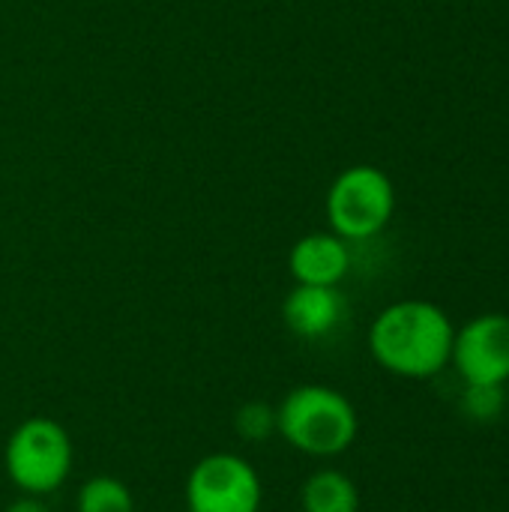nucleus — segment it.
Masks as SVG:
<instances>
[{
	"label": "nucleus",
	"instance_id": "4",
	"mask_svg": "<svg viewBox=\"0 0 509 512\" xmlns=\"http://www.w3.org/2000/svg\"><path fill=\"white\" fill-rule=\"evenodd\" d=\"M324 210L342 240H372L396 213V186L375 165H351L330 183Z\"/></svg>",
	"mask_w": 509,
	"mask_h": 512
},
{
	"label": "nucleus",
	"instance_id": "2",
	"mask_svg": "<svg viewBox=\"0 0 509 512\" xmlns=\"http://www.w3.org/2000/svg\"><path fill=\"white\" fill-rule=\"evenodd\" d=\"M276 435L303 456L333 459L354 447L360 417L342 390L327 384H300L276 405Z\"/></svg>",
	"mask_w": 509,
	"mask_h": 512
},
{
	"label": "nucleus",
	"instance_id": "1",
	"mask_svg": "<svg viewBox=\"0 0 509 512\" xmlns=\"http://www.w3.org/2000/svg\"><path fill=\"white\" fill-rule=\"evenodd\" d=\"M453 336L456 327L438 303L399 300L381 309L372 321L369 351L390 375L423 381L450 366Z\"/></svg>",
	"mask_w": 509,
	"mask_h": 512
},
{
	"label": "nucleus",
	"instance_id": "8",
	"mask_svg": "<svg viewBox=\"0 0 509 512\" xmlns=\"http://www.w3.org/2000/svg\"><path fill=\"white\" fill-rule=\"evenodd\" d=\"M288 270L297 285L339 288L351 270V249L333 231H312L300 237L288 252Z\"/></svg>",
	"mask_w": 509,
	"mask_h": 512
},
{
	"label": "nucleus",
	"instance_id": "7",
	"mask_svg": "<svg viewBox=\"0 0 509 512\" xmlns=\"http://www.w3.org/2000/svg\"><path fill=\"white\" fill-rule=\"evenodd\" d=\"M348 315V300L339 288L324 285H294L282 300V321L285 327L306 342L327 339L342 327Z\"/></svg>",
	"mask_w": 509,
	"mask_h": 512
},
{
	"label": "nucleus",
	"instance_id": "13",
	"mask_svg": "<svg viewBox=\"0 0 509 512\" xmlns=\"http://www.w3.org/2000/svg\"><path fill=\"white\" fill-rule=\"evenodd\" d=\"M3 512H51L45 498H36V495H18L9 507Z\"/></svg>",
	"mask_w": 509,
	"mask_h": 512
},
{
	"label": "nucleus",
	"instance_id": "11",
	"mask_svg": "<svg viewBox=\"0 0 509 512\" xmlns=\"http://www.w3.org/2000/svg\"><path fill=\"white\" fill-rule=\"evenodd\" d=\"M234 432L243 441L261 444L270 435H276V408L267 402H246L234 414Z\"/></svg>",
	"mask_w": 509,
	"mask_h": 512
},
{
	"label": "nucleus",
	"instance_id": "9",
	"mask_svg": "<svg viewBox=\"0 0 509 512\" xmlns=\"http://www.w3.org/2000/svg\"><path fill=\"white\" fill-rule=\"evenodd\" d=\"M300 510L303 512H360V489L357 483L336 471L321 468L306 477L300 486Z\"/></svg>",
	"mask_w": 509,
	"mask_h": 512
},
{
	"label": "nucleus",
	"instance_id": "6",
	"mask_svg": "<svg viewBox=\"0 0 509 512\" xmlns=\"http://www.w3.org/2000/svg\"><path fill=\"white\" fill-rule=\"evenodd\" d=\"M450 366L465 384L507 387L509 384V315L486 312L471 318L453 336Z\"/></svg>",
	"mask_w": 509,
	"mask_h": 512
},
{
	"label": "nucleus",
	"instance_id": "12",
	"mask_svg": "<svg viewBox=\"0 0 509 512\" xmlns=\"http://www.w3.org/2000/svg\"><path fill=\"white\" fill-rule=\"evenodd\" d=\"M504 387H480V384H465L462 393V414L477 420V423H492L504 414Z\"/></svg>",
	"mask_w": 509,
	"mask_h": 512
},
{
	"label": "nucleus",
	"instance_id": "3",
	"mask_svg": "<svg viewBox=\"0 0 509 512\" xmlns=\"http://www.w3.org/2000/svg\"><path fill=\"white\" fill-rule=\"evenodd\" d=\"M72 462V438L51 417L21 420L3 444V471L21 495L48 498L69 480Z\"/></svg>",
	"mask_w": 509,
	"mask_h": 512
},
{
	"label": "nucleus",
	"instance_id": "5",
	"mask_svg": "<svg viewBox=\"0 0 509 512\" xmlns=\"http://www.w3.org/2000/svg\"><path fill=\"white\" fill-rule=\"evenodd\" d=\"M183 501L186 512H261V474L240 453H210L192 465Z\"/></svg>",
	"mask_w": 509,
	"mask_h": 512
},
{
	"label": "nucleus",
	"instance_id": "10",
	"mask_svg": "<svg viewBox=\"0 0 509 512\" xmlns=\"http://www.w3.org/2000/svg\"><path fill=\"white\" fill-rule=\"evenodd\" d=\"M75 512H135V498L120 477L96 474L78 486Z\"/></svg>",
	"mask_w": 509,
	"mask_h": 512
}]
</instances>
